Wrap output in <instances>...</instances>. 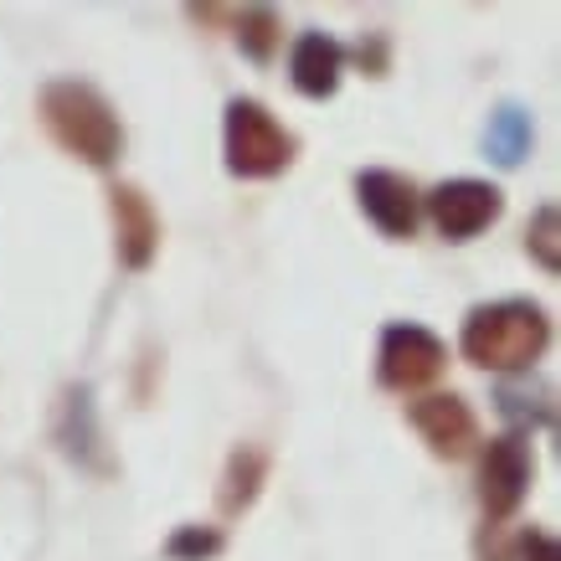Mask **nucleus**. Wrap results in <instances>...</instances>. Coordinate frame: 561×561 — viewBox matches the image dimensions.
<instances>
[{"label":"nucleus","mask_w":561,"mask_h":561,"mask_svg":"<svg viewBox=\"0 0 561 561\" xmlns=\"http://www.w3.org/2000/svg\"><path fill=\"white\" fill-rule=\"evenodd\" d=\"M36 114L47 124V135L93 171H108L124 150V124L114 114V103L103 99L93 83H78V78H51L36 99Z\"/></svg>","instance_id":"f03ea898"},{"label":"nucleus","mask_w":561,"mask_h":561,"mask_svg":"<svg viewBox=\"0 0 561 561\" xmlns=\"http://www.w3.org/2000/svg\"><path fill=\"white\" fill-rule=\"evenodd\" d=\"M238 21V47L253 57V62H273V51L284 42V21L273 5H248V11H232Z\"/></svg>","instance_id":"4468645a"},{"label":"nucleus","mask_w":561,"mask_h":561,"mask_svg":"<svg viewBox=\"0 0 561 561\" xmlns=\"http://www.w3.org/2000/svg\"><path fill=\"white\" fill-rule=\"evenodd\" d=\"M268 448H257V443H238L232 454H227V469L217 479V511L232 520V515L253 511L263 484H268Z\"/></svg>","instance_id":"f8f14e48"},{"label":"nucleus","mask_w":561,"mask_h":561,"mask_svg":"<svg viewBox=\"0 0 561 561\" xmlns=\"http://www.w3.org/2000/svg\"><path fill=\"white\" fill-rule=\"evenodd\" d=\"M345 78V47L324 32H299L289 51V83L305 99H335V88Z\"/></svg>","instance_id":"9b49d317"},{"label":"nucleus","mask_w":561,"mask_h":561,"mask_svg":"<svg viewBox=\"0 0 561 561\" xmlns=\"http://www.w3.org/2000/svg\"><path fill=\"white\" fill-rule=\"evenodd\" d=\"M57 443L78 469L88 474H108V448H103V427L93 412V391L88 387H68L62 391V408H57Z\"/></svg>","instance_id":"9d476101"},{"label":"nucleus","mask_w":561,"mask_h":561,"mask_svg":"<svg viewBox=\"0 0 561 561\" xmlns=\"http://www.w3.org/2000/svg\"><path fill=\"white\" fill-rule=\"evenodd\" d=\"M530 479H536V454H530L526 433H500L490 438L484 459H479V505H484V520L490 526H505L530 494Z\"/></svg>","instance_id":"39448f33"},{"label":"nucleus","mask_w":561,"mask_h":561,"mask_svg":"<svg viewBox=\"0 0 561 561\" xmlns=\"http://www.w3.org/2000/svg\"><path fill=\"white\" fill-rule=\"evenodd\" d=\"M427 217L448 242H469L505 217V191L494 181H479V175H454V181L427 191Z\"/></svg>","instance_id":"423d86ee"},{"label":"nucleus","mask_w":561,"mask_h":561,"mask_svg":"<svg viewBox=\"0 0 561 561\" xmlns=\"http://www.w3.org/2000/svg\"><path fill=\"white\" fill-rule=\"evenodd\" d=\"M408 423L417 427V438L427 443V454L433 459H448L459 463L474 454L479 443V417L474 408L463 402L459 391H433V397H417L408 408Z\"/></svg>","instance_id":"0eeeda50"},{"label":"nucleus","mask_w":561,"mask_h":561,"mask_svg":"<svg viewBox=\"0 0 561 561\" xmlns=\"http://www.w3.org/2000/svg\"><path fill=\"white\" fill-rule=\"evenodd\" d=\"M356 202L360 211L371 217V227L381 238H412L417 232V217H423V196L408 175L397 171H360L356 175Z\"/></svg>","instance_id":"6e6552de"},{"label":"nucleus","mask_w":561,"mask_h":561,"mask_svg":"<svg viewBox=\"0 0 561 561\" xmlns=\"http://www.w3.org/2000/svg\"><path fill=\"white\" fill-rule=\"evenodd\" d=\"M530 145H536V124H530V114L520 108V103H500V108L490 114V129H484V150H490V160L500 165V171H515V165L530 154Z\"/></svg>","instance_id":"ddd939ff"},{"label":"nucleus","mask_w":561,"mask_h":561,"mask_svg":"<svg viewBox=\"0 0 561 561\" xmlns=\"http://www.w3.org/2000/svg\"><path fill=\"white\" fill-rule=\"evenodd\" d=\"M221 546H227V536H221L217 526H181L165 541V557L171 561H211L221 557Z\"/></svg>","instance_id":"dca6fc26"},{"label":"nucleus","mask_w":561,"mask_h":561,"mask_svg":"<svg viewBox=\"0 0 561 561\" xmlns=\"http://www.w3.org/2000/svg\"><path fill=\"white\" fill-rule=\"evenodd\" d=\"M108 217H114V248H119V263L129 273H145L160 253V217H154L150 196L129 181L108 191Z\"/></svg>","instance_id":"1a4fd4ad"},{"label":"nucleus","mask_w":561,"mask_h":561,"mask_svg":"<svg viewBox=\"0 0 561 561\" xmlns=\"http://www.w3.org/2000/svg\"><path fill=\"white\" fill-rule=\"evenodd\" d=\"M561 217H557V206H536V217H530L526 227V253L541 263L546 273H557L561 268Z\"/></svg>","instance_id":"2eb2a0df"},{"label":"nucleus","mask_w":561,"mask_h":561,"mask_svg":"<svg viewBox=\"0 0 561 561\" xmlns=\"http://www.w3.org/2000/svg\"><path fill=\"white\" fill-rule=\"evenodd\" d=\"M520 557L526 561H561V551L546 530H526V536H520Z\"/></svg>","instance_id":"f3484780"},{"label":"nucleus","mask_w":561,"mask_h":561,"mask_svg":"<svg viewBox=\"0 0 561 561\" xmlns=\"http://www.w3.org/2000/svg\"><path fill=\"white\" fill-rule=\"evenodd\" d=\"M551 345V314L536 299L474 305L459 330V351L479 371H530Z\"/></svg>","instance_id":"f257e3e1"},{"label":"nucleus","mask_w":561,"mask_h":561,"mask_svg":"<svg viewBox=\"0 0 561 561\" xmlns=\"http://www.w3.org/2000/svg\"><path fill=\"white\" fill-rule=\"evenodd\" d=\"M221 150H227V171L238 181H273L294 165L299 139L268 114V103L232 99L227 119H221Z\"/></svg>","instance_id":"7ed1b4c3"},{"label":"nucleus","mask_w":561,"mask_h":561,"mask_svg":"<svg viewBox=\"0 0 561 561\" xmlns=\"http://www.w3.org/2000/svg\"><path fill=\"white\" fill-rule=\"evenodd\" d=\"M448 366V345L412 320H391L376 345V381L387 391H417L427 381H438Z\"/></svg>","instance_id":"20e7f679"}]
</instances>
